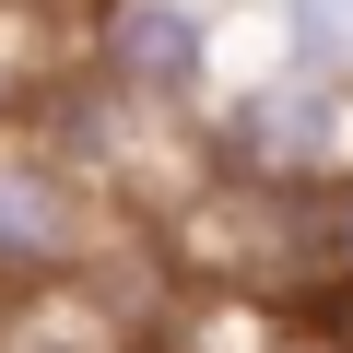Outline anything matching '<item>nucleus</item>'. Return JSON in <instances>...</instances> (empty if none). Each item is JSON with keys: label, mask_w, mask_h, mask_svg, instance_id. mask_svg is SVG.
<instances>
[{"label": "nucleus", "mask_w": 353, "mask_h": 353, "mask_svg": "<svg viewBox=\"0 0 353 353\" xmlns=\"http://www.w3.org/2000/svg\"><path fill=\"white\" fill-rule=\"evenodd\" d=\"M118 236H130V212L94 189L48 130H0V306H12V294H59V283H94Z\"/></svg>", "instance_id": "1"}, {"label": "nucleus", "mask_w": 353, "mask_h": 353, "mask_svg": "<svg viewBox=\"0 0 353 353\" xmlns=\"http://www.w3.org/2000/svg\"><path fill=\"white\" fill-rule=\"evenodd\" d=\"M212 176H248V189H294V201H341L353 189V71L306 83H224L212 94Z\"/></svg>", "instance_id": "2"}, {"label": "nucleus", "mask_w": 353, "mask_h": 353, "mask_svg": "<svg viewBox=\"0 0 353 353\" xmlns=\"http://www.w3.org/2000/svg\"><path fill=\"white\" fill-rule=\"evenodd\" d=\"M83 59H59V36L24 12V0H0V130H36V106L71 83Z\"/></svg>", "instance_id": "4"}, {"label": "nucleus", "mask_w": 353, "mask_h": 353, "mask_svg": "<svg viewBox=\"0 0 353 353\" xmlns=\"http://www.w3.org/2000/svg\"><path fill=\"white\" fill-rule=\"evenodd\" d=\"M330 283H341V294H353V189H341V201H330Z\"/></svg>", "instance_id": "5"}, {"label": "nucleus", "mask_w": 353, "mask_h": 353, "mask_svg": "<svg viewBox=\"0 0 353 353\" xmlns=\"http://www.w3.org/2000/svg\"><path fill=\"white\" fill-rule=\"evenodd\" d=\"M341 12H353V0H341Z\"/></svg>", "instance_id": "6"}, {"label": "nucleus", "mask_w": 353, "mask_h": 353, "mask_svg": "<svg viewBox=\"0 0 353 353\" xmlns=\"http://www.w3.org/2000/svg\"><path fill=\"white\" fill-rule=\"evenodd\" d=\"M83 71L118 106H141V118H189V106L224 94V24L201 0H94Z\"/></svg>", "instance_id": "3"}]
</instances>
